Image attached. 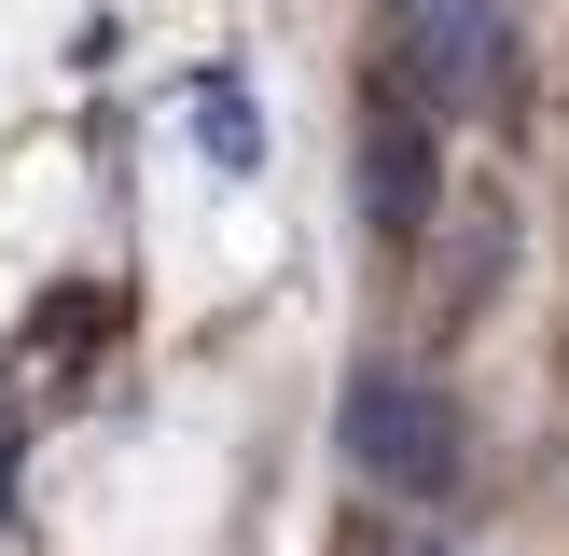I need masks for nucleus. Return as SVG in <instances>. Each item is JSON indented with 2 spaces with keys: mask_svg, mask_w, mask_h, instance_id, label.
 Returning a JSON list of instances; mask_svg holds the SVG:
<instances>
[{
  "mask_svg": "<svg viewBox=\"0 0 569 556\" xmlns=\"http://www.w3.org/2000/svg\"><path fill=\"white\" fill-rule=\"evenodd\" d=\"M348 459L376 473L389 500H459V487H472V417L445 404L431 376L361 361V376H348Z\"/></svg>",
  "mask_w": 569,
  "mask_h": 556,
  "instance_id": "obj_1",
  "label": "nucleus"
},
{
  "mask_svg": "<svg viewBox=\"0 0 569 556\" xmlns=\"http://www.w3.org/2000/svg\"><path fill=\"white\" fill-rule=\"evenodd\" d=\"M376 28H389V83L431 111H487L515 83V14L500 0H376Z\"/></svg>",
  "mask_w": 569,
  "mask_h": 556,
  "instance_id": "obj_2",
  "label": "nucleus"
},
{
  "mask_svg": "<svg viewBox=\"0 0 569 556\" xmlns=\"http://www.w3.org/2000/svg\"><path fill=\"white\" fill-rule=\"evenodd\" d=\"M431 195H445V167H431V98H403V83L376 70V111H361V209H376L389 250H417V237H431Z\"/></svg>",
  "mask_w": 569,
  "mask_h": 556,
  "instance_id": "obj_3",
  "label": "nucleus"
},
{
  "mask_svg": "<svg viewBox=\"0 0 569 556\" xmlns=\"http://www.w3.org/2000/svg\"><path fill=\"white\" fill-rule=\"evenodd\" d=\"M389 556H445V543H389Z\"/></svg>",
  "mask_w": 569,
  "mask_h": 556,
  "instance_id": "obj_4",
  "label": "nucleus"
}]
</instances>
